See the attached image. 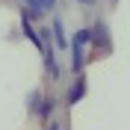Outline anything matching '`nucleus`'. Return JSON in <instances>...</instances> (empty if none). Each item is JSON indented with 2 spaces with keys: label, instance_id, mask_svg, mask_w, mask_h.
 Returning a JSON list of instances; mask_svg holds the SVG:
<instances>
[{
  "label": "nucleus",
  "instance_id": "obj_2",
  "mask_svg": "<svg viewBox=\"0 0 130 130\" xmlns=\"http://www.w3.org/2000/svg\"><path fill=\"white\" fill-rule=\"evenodd\" d=\"M21 32H24V36H27V39H30L32 41V44H36V47H39L41 50V53H44V44H41V36H39V30H36V27H32L30 24V18H21Z\"/></svg>",
  "mask_w": 130,
  "mask_h": 130
},
{
  "label": "nucleus",
  "instance_id": "obj_7",
  "mask_svg": "<svg viewBox=\"0 0 130 130\" xmlns=\"http://www.w3.org/2000/svg\"><path fill=\"white\" fill-rule=\"evenodd\" d=\"M53 106H56V104H53V98H41V106H39V112H36V115H39V118H50Z\"/></svg>",
  "mask_w": 130,
  "mask_h": 130
},
{
  "label": "nucleus",
  "instance_id": "obj_4",
  "mask_svg": "<svg viewBox=\"0 0 130 130\" xmlns=\"http://www.w3.org/2000/svg\"><path fill=\"white\" fill-rule=\"evenodd\" d=\"M83 95H86V77H83V74H77V83H74L71 89H68V104L74 106Z\"/></svg>",
  "mask_w": 130,
  "mask_h": 130
},
{
  "label": "nucleus",
  "instance_id": "obj_1",
  "mask_svg": "<svg viewBox=\"0 0 130 130\" xmlns=\"http://www.w3.org/2000/svg\"><path fill=\"white\" fill-rule=\"evenodd\" d=\"M92 44H95V50H104V53H106L109 47H112L106 24H101V21H98V27H92Z\"/></svg>",
  "mask_w": 130,
  "mask_h": 130
},
{
  "label": "nucleus",
  "instance_id": "obj_9",
  "mask_svg": "<svg viewBox=\"0 0 130 130\" xmlns=\"http://www.w3.org/2000/svg\"><path fill=\"white\" fill-rule=\"evenodd\" d=\"M41 3H44L47 9H53V3H56V0H41Z\"/></svg>",
  "mask_w": 130,
  "mask_h": 130
},
{
  "label": "nucleus",
  "instance_id": "obj_3",
  "mask_svg": "<svg viewBox=\"0 0 130 130\" xmlns=\"http://www.w3.org/2000/svg\"><path fill=\"white\" fill-rule=\"evenodd\" d=\"M86 68V53H83V44H71V71L83 74Z\"/></svg>",
  "mask_w": 130,
  "mask_h": 130
},
{
  "label": "nucleus",
  "instance_id": "obj_8",
  "mask_svg": "<svg viewBox=\"0 0 130 130\" xmlns=\"http://www.w3.org/2000/svg\"><path fill=\"white\" fill-rule=\"evenodd\" d=\"M89 41H92V30H77V32H74V41H71V44H83V47H86Z\"/></svg>",
  "mask_w": 130,
  "mask_h": 130
},
{
  "label": "nucleus",
  "instance_id": "obj_10",
  "mask_svg": "<svg viewBox=\"0 0 130 130\" xmlns=\"http://www.w3.org/2000/svg\"><path fill=\"white\" fill-rule=\"evenodd\" d=\"M47 130H59V124H50V127H47Z\"/></svg>",
  "mask_w": 130,
  "mask_h": 130
},
{
  "label": "nucleus",
  "instance_id": "obj_5",
  "mask_svg": "<svg viewBox=\"0 0 130 130\" xmlns=\"http://www.w3.org/2000/svg\"><path fill=\"white\" fill-rule=\"evenodd\" d=\"M44 68H47L50 80L59 77V65H56V56H53V47H44Z\"/></svg>",
  "mask_w": 130,
  "mask_h": 130
},
{
  "label": "nucleus",
  "instance_id": "obj_6",
  "mask_svg": "<svg viewBox=\"0 0 130 130\" xmlns=\"http://www.w3.org/2000/svg\"><path fill=\"white\" fill-rule=\"evenodd\" d=\"M50 30H53V39H56V47H65L68 41H65V30H62V21H59V18H53Z\"/></svg>",
  "mask_w": 130,
  "mask_h": 130
}]
</instances>
